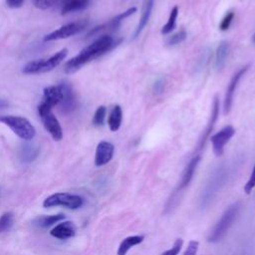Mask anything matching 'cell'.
<instances>
[{"mask_svg":"<svg viewBox=\"0 0 255 255\" xmlns=\"http://www.w3.org/2000/svg\"><path fill=\"white\" fill-rule=\"evenodd\" d=\"M120 40H115L112 36L104 35L95 40L92 44L85 47L77 56L70 59L64 66V71L67 74H72L80 70L84 65L90 61L97 59L104 54L108 53L114 49L118 44L121 43Z\"/></svg>","mask_w":255,"mask_h":255,"instance_id":"6da1fadb","label":"cell"},{"mask_svg":"<svg viewBox=\"0 0 255 255\" xmlns=\"http://www.w3.org/2000/svg\"><path fill=\"white\" fill-rule=\"evenodd\" d=\"M229 172L230 170L227 166H220V168L216 169L210 176L204 189L202 190V195L200 198V204L202 207L208 206L213 198L218 194L228 179Z\"/></svg>","mask_w":255,"mask_h":255,"instance_id":"7a4b0ae2","label":"cell"},{"mask_svg":"<svg viewBox=\"0 0 255 255\" xmlns=\"http://www.w3.org/2000/svg\"><path fill=\"white\" fill-rule=\"evenodd\" d=\"M240 209V203L235 202L231 204L221 215L219 220L216 222L212 230L210 231L207 240L209 242L215 243L221 240L225 234L228 232L229 228L232 226L234 221L236 220V217L238 215Z\"/></svg>","mask_w":255,"mask_h":255,"instance_id":"3957f363","label":"cell"},{"mask_svg":"<svg viewBox=\"0 0 255 255\" xmlns=\"http://www.w3.org/2000/svg\"><path fill=\"white\" fill-rule=\"evenodd\" d=\"M67 55H68V49L64 48L48 59L35 60V61L28 62L23 67L22 72L27 75L50 72V71L54 70L57 66H59L65 60Z\"/></svg>","mask_w":255,"mask_h":255,"instance_id":"277c9868","label":"cell"},{"mask_svg":"<svg viewBox=\"0 0 255 255\" xmlns=\"http://www.w3.org/2000/svg\"><path fill=\"white\" fill-rule=\"evenodd\" d=\"M0 123L9 127L21 139L31 140L36 135L34 126L26 118L19 116H1Z\"/></svg>","mask_w":255,"mask_h":255,"instance_id":"5b68a950","label":"cell"},{"mask_svg":"<svg viewBox=\"0 0 255 255\" xmlns=\"http://www.w3.org/2000/svg\"><path fill=\"white\" fill-rule=\"evenodd\" d=\"M84 203L83 198L80 195L68 193V192H57L48 196L44 202L43 206L46 208L55 206H65L69 209H78Z\"/></svg>","mask_w":255,"mask_h":255,"instance_id":"8992f818","label":"cell"},{"mask_svg":"<svg viewBox=\"0 0 255 255\" xmlns=\"http://www.w3.org/2000/svg\"><path fill=\"white\" fill-rule=\"evenodd\" d=\"M63 99V91L61 85L49 86L44 89L43 100L38 106L39 117L42 118L52 112V109L59 105Z\"/></svg>","mask_w":255,"mask_h":255,"instance_id":"52a82bcc","label":"cell"},{"mask_svg":"<svg viewBox=\"0 0 255 255\" xmlns=\"http://www.w3.org/2000/svg\"><path fill=\"white\" fill-rule=\"evenodd\" d=\"M87 21H76L69 24H66L59 29L47 34L44 36L43 41L44 42H50V41H56V40H62L70 38L81 31H83L87 26Z\"/></svg>","mask_w":255,"mask_h":255,"instance_id":"ba28073f","label":"cell"},{"mask_svg":"<svg viewBox=\"0 0 255 255\" xmlns=\"http://www.w3.org/2000/svg\"><path fill=\"white\" fill-rule=\"evenodd\" d=\"M249 69V65H246L242 68H240L231 78L227 89H226V93H225V97H224V102H223V113L224 115H227L232 107V103H233V98H234V94L236 91V88L238 86L239 81L241 80V78L245 75V73L248 71Z\"/></svg>","mask_w":255,"mask_h":255,"instance_id":"9c48e42d","label":"cell"},{"mask_svg":"<svg viewBox=\"0 0 255 255\" xmlns=\"http://www.w3.org/2000/svg\"><path fill=\"white\" fill-rule=\"evenodd\" d=\"M235 129L232 126H226L213 135H211L210 140L212 143V149L215 155L220 156L223 154L225 144L234 135Z\"/></svg>","mask_w":255,"mask_h":255,"instance_id":"30bf717a","label":"cell"},{"mask_svg":"<svg viewBox=\"0 0 255 255\" xmlns=\"http://www.w3.org/2000/svg\"><path fill=\"white\" fill-rule=\"evenodd\" d=\"M135 11H136V8H135V7L128 8V9L126 10L125 12H122L121 14H119V15H117L116 17L112 18L110 21H108V22H106V23H104V24H102V25H99V26L93 28V29L89 32L88 37L95 36V35H97V34L103 32V31H114V30L118 29V28L120 27V25L122 24V22H123L126 18L129 17L130 15H132Z\"/></svg>","mask_w":255,"mask_h":255,"instance_id":"8fae6325","label":"cell"},{"mask_svg":"<svg viewBox=\"0 0 255 255\" xmlns=\"http://www.w3.org/2000/svg\"><path fill=\"white\" fill-rule=\"evenodd\" d=\"M115 146L112 142L102 140L98 143L95 153V164L96 166H103L109 163L114 156Z\"/></svg>","mask_w":255,"mask_h":255,"instance_id":"7c38bea8","label":"cell"},{"mask_svg":"<svg viewBox=\"0 0 255 255\" xmlns=\"http://www.w3.org/2000/svg\"><path fill=\"white\" fill-rule=\"evenodd\" d=\"M41 120L43 122L44 128L51 134L53 139L56 141H60L63 138V129L54 114L51 112L48 115L42 117Z\"/></svg>","mask_w":255,"mask_h":255,"instance_id":"4fadbf2b","label":"cell"},{"mask_svg":"<svg viewBox=\"0 0 255 255\" xmlns=\"http://www.w3.org/2000/svg\"><path fill=\"white\" fill-rule=\"evenodd\" d=\"M153 5H154V0H142V6H141V14H140V18L139 21L137 23V26L133 32L132 35V39H136L141 31L143 30V28L147 25L150 15H151V11L153 9Z\"/></svg>","mask_w":255,"mask_h":255,"instance_id":"5bb4252c","label":"cell"},{"mask_svg":"<svg viewBox=\"0 0 255 255\" xmlns=\"http://www.w3.org/2000/svg\"><path fill=\"white\" fill-rule=\"evenodd\" d=\"M218 116H219V100H218L217 97H214L213 103H212V110H211L210 119H209V122L207 124V127H206L204 132L202 133V136L199 139V142H198V145H197V149H201L204 146L207 137L209 136L211 130L213 129V127H214L215 123L217 122Z\"/></svg>","mask_w":255,"mask_h":255,"instance_id":"9a60e30c","label":"cell"},{"mask_svg":"<svg viewBox=\"0 0 255 255\" xmlns=\"http://www.w3.org/2000/svg\"><path fill=\"white\" fill-rule=\"evenodd\" d=\"M200 158H201V156L199 154H197V155H194L188 161V163L186 164L185 168L182 171L181 178H180V181L178 183V191L184 189L190 183V181H191V179L194 175V172L196 170V167H197V165L200 161Z\"/></svg>","mask_w":255,"mask_h":255,"instance_id":"2e32d148","label":"cell"},{"mask_svg":"<svg viewBox=\"0 0 255 255\" xmlns=\"http://www.w3.org/2000/svg\"><path fill=\"white\" fill-rule=\"evenodd\" d=\"M51 236L64 240V239H69L75 236L76 234V226L72 221H64L56 225L51 231H50Z\"/></svg>","mask_w":255,"mask_h":255,"instance_id":"e0dca14e","label":"cell"},{"mask_svg":"<svg viewBox=\"0 0 255 255\" xmlns=\"http://www.w3.org/2000/svg\"><path fill=\"white\" fill-rule=\"evenodd\" d=\"M61 87L63 91V99L59 105H61L62 111L64 113H70L76 108L77 105L75 94L69 84H61Z\"/></svg>","mask_w":255,"mask_h":255,"instance_id":"ac0fdd59","label":"cell"},{"mask_svg":"<svg viewBox=\"0 0 255 255\" xmlns=\"http://www.w3.org/2000/svg\"><path fill=\"white\" fill-rule=\"evenodd\" d=\"M144 237L142 235H130L122 240L118 247L117 255H127V253L134 246L140 244Z\"/></svg>","mask_w":255,"mask_h":255,"instance_id":"d6986e66","label":"cell"},{"mask_svg":"<svg viewBox=\"0 0 255 255\" xmlns=\"http://www.w3.org/2000/svg\"><path fill=\"white\" fill-rule=\"evenodd\" d=\"M229 53V43L226 41H222L219 43L216 54H215V68L220 71L226 64L227 57Z\"/></svg>","mask_w":255,"mask_h":255,"instance_id":"ffe728a7","label":"cell"},{"mask_svg":"<svg viewBox=\"0 0 255 255\" xmlns=\"http://www.w3.org/2000/svg\"><path fill=\"white\" fill-rule=\"evenodd\" d=\"M90 0H65L62 5L61 14L66 15L72 12L81 11L88 7Z\"/></svg>","mask_w":255,"mask_h":255,"instance_id":"44dd1931","label":"cell"},{"mask_svg":"<svg viewBox=\"0 0 255 255\" xmlns=\"http://www.w3.org/2000/svg\"><path fill=\"white\" fill-rule=\"evenodd\" d=\"M123 121V110L121 106L116 105L113 107L109 119H108V125L112 131H117L122 124Z\"/></svg>","mask_w":255,"mask_h":255,"instance_id":"7402d4cb","label":"cell"},{"mask_svg":"<svg viewBox=\"0 0 255 255\" xmlns=\"http://www.w3.org/2000/svg\"><path fill=\"white\" fill-rule=\"evenodd\" d=\"M178 16V7L177 6H173V8L170 10L169 16H168V20L166 22V24L161 28V34L163 35H167L169 34L172 30H174L175 26H176V19Z\"/></svg>","mask_w":255,"mask_h":255,"instance_id":"603a6c76","label":"cell"},{"mask_svg":"<svg viewBox=\"0 0 255 255\" xmlns=\"http://www.w3.org/2000/svg\"><path fill=\"white\" fill-rule=\"evenodd\" d=\"M65 219V215L63 213H58V214H54V215H47V216H41L37 219V223L39 226L41 227H49L55 223H58L62 220Z\"/></svg>","mask_w":255,"mask_h":255,"instance_id":"cb8c5ba5","label":"cell"},{"mask_svg":"<svg viewBox=\"0 0 255 255\" xmlns=\"http://www.w3.org/2000/svg\"><path fill=\"white\" fill-rule=\"evenodd\" d=\"M14 223V215L12 212H5L0 216V233L8 231Z\"/></svg>","mask_w":255,"mask_h":255,"instance_id":"d4e9b609","label":"cell"},{"mask_svg":"<svg viewBox=\"0 0 255 255\" xmlns=\"http://www.w3.org/2000/svg\"><path fill=\"white\" fill-rule=\"evenodd\" d=\"M106 114H107V109L105 106H100L95 114H94V117H93V124L97 127H101L104 125V122H105V119H106Z\"/></svg>","mask_w":255,"mask_h":255,"instance_id":"484cf974","label":"cell"},{"mask_svg":"<svg viewBox=\"0 0 255 255\" xmlns=\"http://www.w3.org/2000/svg\"><path fill=\"white\" fill-rule=\"evenodd\" d=\"M186 31L184 29H181L180 31H178L177 33L171 35L167 41H166V44L169 45V46H174V45H177V44H180L182 43L185 39H186Z\"/></svg>","mask_w":255,"mask_h":255,"instance_id":"4316f807","label":"cell"},{"mask_svg":"<svg viewBox=\"0 0 255 255\" xmlns=\"http://www.w3.org/2000/svg\"><path fill=\"white\" fill-rule=\"evenodd\" d=\"M182 245H183V240L180 239V238H178V239L175 240V242L173 243V245H172L169 249L165 250V251L162 252L160 255H178V253H179V251H180Z\"/></svg>","mask_w":255,"mask_h":255,"instance_id":"83f0119b","label":"cell"},{"mask_svg":"<svg viewBox=\"0 0 255 255\" xmlns=\"http://www.w3.org/2000/svg\"><path fill=\"white\" fill-rule=\"evenodd\" d=\"M233 19H234V12H232V11L228 12V13L223 17V19L221 20V23H220V25H219V29H220L221 31H226V30L230 27V25H231Z\"/></svg>","mask_w":255,"mask_h":255,"instance_id":"f1b7e54d","label":"cell"},{"mask_svg":"<svg viewBox=\"0 0 255 255\" xmlns=\"http://www.w3.org/2000/svg\"><path fill=\"white\" fill-rule=\"evenodd\" d=\"M254 187H255V164H254V167L252 169V172H251L247 182L244 185L245 193H247V194L251 193V191L254 189Z\"/></svg>","mask_w":255,"mask_h":255,"instance_id":"f546056e","label":"cell"},{"mask_svg":"<svg viewBox=\"0 0 255 255\" xmlns=\"http://www.w3.org/2000/svg\"><path fill=\"white\" fill-rule=\"evenodd\" d=\"M199 243L196 240H190L187 244V247L183 253V255H196L198 251Z\"/></svg>","mask_w":255,"mask_h":255,"instance_id":"4dcf8cb0","label":"cell"},{"mask_svg":"<svg viewBox=\"0 0 255 255\" xmlns=\"http://www.w3.org/2000/svg\"><path fill=\"white\" fill-rule=\"evenodd\" d=\"M56 0H33V4L36 8L41 10H46L51 7Z\"/></svg>","mask_w":255,"mask_h":255,"instance_id":"1f68e13d","label":"cell"},{"mask_svg":"<svg viewBox=\"0 0 255 255\" xmlns=\"http://www.w3.org/2000/svg\"><path fill=\"white\" fill-rule=\"evenodd\" d=\"M164 81L162 79L157 80L153 85V91L155 94H161L164 90Z\"/></svg>","mask_w":255,"mask_h":255,"instance_id":"d6a6232c","label":"cell"},{"mask_svg":"<svg viewBox=\"0 0 255 255\" xmlns=\"http://www.w3.org/2000/svg\"><path fill=\"white\" fill-rule=\"evenodd\" d=\"M25 0H6V4L10 8H20L24 4Z\"/></svg>","mask_w":255,"mask_h":255,"instance_id":"836d02e7","label":"cell"},{"mask_svg":"<svg viewBox=\"0 0 255 255\" xmlns=\"http://www.w3.org/2000/svg\"><path fill=\"white\" fill-rule=\"evenodd\" d=\"M252 41H253V43L255 44V34L253 35V37H252Z\"/></svg>","mask_w":255,"mask_h":255,"instance_id":"e575fe53","label":"cell"}]
</instances>
